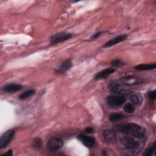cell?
I'll return each mask as SVG.
<instances>
[{"instance_id": "1", "label": "cell", "mask_w": 156, "mask_h": 156, "mask_svg": "<svg viewBox=\"0 0 156 156\" xmlns=\"http://www.w3.org/2000/svg\"><path fill=\"white\" fill-rule=\"evenodd\" d=\"M115 130L121 133L132 134L136 138H143L145 135L143 128L140 125L133 122L118 124L115 127Z\"/></svg>"}, {"instance_id": "2", "label": "cell", "mask_w": 156, "mask_h": 156, "mask_svg": "<svg viewBox=\"0 0 156 156\" xmlns=\"http://www.w3.org/2000/svg\"><path fill=\"white\" fill-rule=\"evenodd\" d=\"M108 88L111 92L119 95H126L130 93V88L126 85L117 81H113L110 83Z\"/></svg>"}, {"instance_id": "3", "label": "cell", "mask_w": 156, "mask_h": 156, "mask_svg": "<svg viewBox=\"0 0 156 156\" xmlns=\"http://www.w3.org/2000/svg\"><path fill=\"white\" fill-rule=\"evenodd\" d=\"M107 103L112 107H119L126 102V98L122 96L110 95L107 98Z\"/></svg>"}, {"instance_id": "4", "label": "cell", "mask_w": 156, "mask_h": 156, "mask_svg": "<svg viewBox=\"0 0 156 156\" xmlns=\"http://www.w3.org/2000/svg\"><path fill=\"white\" fill-rule=\"evenodd\" d=\"M73 37V34L67 32H59L52 35L50 38V42L51 44H56L66 41Z\"/></svg>"}, {"instance_id": "5", "label": "cell", "mask_w": 156, "mask_h": 156, "mask_svg": "<svg viewBox=\"0 0 156 156\" xmlns=\"http://www.w3.org/2000/svg\"><path fill=\"white\" fill-rule=\"evenodd\" d=\"M121 141L122 144L127 149L130 150L135 149L138 148L140 146V143H138V141H137L134 138L130 136H122L121 138Z\"/></svg>"}, {"instance_id": "6", "label": "cell", "mask_w": 156, "mask_h": 156, "mask_svg": "<svg viewBox=\"0 0 156 156\" xmlns=\"http://www.w3.org/2000/svg\"><path fill=\"white\" fill-rule=\"evenodd\" d=\"M14 135L15 130L13 129H10L4 132L0 138V148L2 149L5 147L12 140Z\"/></svg>"}, {"instance_id": "7", "label": "cell", "mask_w": 156, "mask_h": 156, "mask_svg": "<svg viewBox=\"0 0 156 156\" xmlns=\"http://www.w3.org/2000/svg\"><path fill=\"white\" fill-rule=\"evenodd\" d=\"M63 140L58 137L51 138L48 142V149L51 151H56L62 147Z\"/></svg>"}, {"instance_id": "8", "label": "cell", "mask_w": 156, "mask_h": 156, "mask_svg": "<svg viewBox=\"0 0 156 156\" xmlns=\"http://www.w3.org/2000/svg\"><path fill=\"white\" fill-rule=\"evenodd\" d=\"M77 138L84 146L88 148H92L94 146L95 140L93 136L81 133L78 135Z\"/></svg>"}, {"instance_id": "9", "label": "cell", "mask_w": 156, "mask_h": 156, "mask_svg": "<svg viewBox=\"0 0 156 156\" xmlns=\"http://www.w3.org/2000/svg\"><path fill=\"white\" fill-rule=\"evenodd\" d=\"M103 136L105 140L110 144H114L117 141L116 134L115 131L111 130H104L103 132Z\"/></svg>"}, {"instance_id": "10", "label": "cell", "mask_w": 156, "mask_h": 156, "mask_svg": "<svg viewBox=\"0 0 156 156\" xmlns=\"http://www.w3.org/2000/svg\"><path fill=\"white\" fill-rule=\"evenodd\" d=\"M127 37V35L126 34H122V35H119L111 40H110L109 41H108L107 42H106L103 47L104 48H108L110 46H112L113 45H115L122 41H124V40L126 39V38Z\"/></svg>"}, {"instance_id": "11", "label": "cell", "mask_w": 156, "mask_h": 156, "mask_svg": "<svg viewBox=\"0 0 156 156\" xmlns=\"http://www.w3.org/2000/svg\"><path fill=\"white\" fill-rule=\"evenodd\" d=\"M115 71V69L114 68H106L103 69L102 71L98 73L95 76L94 79L96 80H100V79H104L107 78L108 76H110L112 74H113Z\"/></svg>"}, {"instance_id": "12", "label": "cell", "mask_w": 156, "mask_h": 156, "mask_svg": "<svg viewBox=\"0 0 156 156\" xmlns=\"http://www.w3.org/2000/svg\"><path fill=\"white\" fill-rule=\"evenodd\" d=\"M23 88V86L19 83H12L5 85L3 88V90L7 93H13L21 90Z\"/></svg>"}, {"instance_id": "13", "label": "cell", "mask_w": 156, "mask_h": 156, "mask_svg": "<svg viewBox=\"0 0 156 156\" xmlns=\"http://www.w3.org/2000/svg\"><path fill=\"white\" fill-rule=\"evenodd\" d=\"M72 62L71 59H67L65 60L60 66L56 69L55 73L57 74H64L68 70H69L72 66Z\"/></svg>"}, {"instance_id": "14", "label": "cell", "mask_w": 156, "mask_h": 156, "mask_svg": "<svg viewBox=\"0 0 156 156\" xmlns=\"http://www.w3.org/2000/svg\"><path fill=\"white\" fill-rule=\"evenodd\" d=\"M156 64H141L135 66L134 67L135 70L137 71H148V70H152L155 69Z\"/></svg>"}, {"instance_id": "15", "label": "cell", "mask_w": 156, "mask_h": 156, "mask_svg": "<svg viewBox=\"0 0 156 156\" xmlns=\"http://www.w3.org/2000/svg\"><path fill=\"white\" fill-rule=\"evenodd\" d=\"M130 100L133 104L140 105L143 102V97L140 94H132L130 96Z\"/></svg>"}, {"instance_id": "16", "label": "cell", "mask_w": 156, "mask_h": 156, "mask_svg": "<svg viewBox=\"0 0 156 156\" xmlns=\"http://www.w3.org/2000/svg\"><path fill=\"white\" fill-rule=\"evenodd\" d=\"M35 91L34 89L28 90L23 92L22 94H21L19 96V99L21 100V101L25 100V99L29 98V97L32 96L35 93Z\"/></svg>"}, {"instance_id": "17", "label": "cell", "mask_w": 156, "mask_h": 156, "mask_svg": "<svg viewBox=\"0 0 156 156\" xmlns=\"http://www.w3.org/2000/svg\"><path fill=\"white\" fill-rule=\"evenodd\" d=\"M124 118V116H123L122 115H121V114H118V113H113V114L110 115L109 116V120L112 122L118 121L121 120Z\"/></svg>"}, {"instance_id": "18", "label": "cell", "mask_w": 156, "mask_h": 156, "mask_svg": "<svg viewBox=\"0 0 156 156\" xmlns=\"http://www.w3.org/2000/svg\"><path fill=\"white\" fill-rule=\"evenodd\" d=\"M155 143H154L153 144L144 152V153L143 154V155H146V156L155 155Z\"/></svg>"}, {"instance_id": "19", "label": "cell", "mask_w": 156, "mask_h": 156, "mask_svg": "<svg viewBox=\"0 0 156 156\" xmlns=\"http://www.w3.org/2000/svg\"><path fill=\"white\" fill-rule=\"evenodd\" d=\"M33 147L38 151L40 150L42 146V142H41V140L40 138H35L34 143H33Z\"/></svg>"}, {"instance_id": "20", "label": "cell", "mask_w": 156, "mask_h": 156, "mask_svg": "<svg viewBox=\"0 0 156 156\" xmlns=\"http://www.w3.org/2000/svg\"><path fill=\"white\" fill-rule=\"evenodd\" d=\"M124 110L127 113H132L135 111V107L132 104L127 103L124 106Z\"/></svg>"}, {"instance_id": "21", "label": "cell", "mask_w": 156, "mask_h": 156, "mask_svg": "<svg viewBox=\"0 0 156 156\" xmlns=\"http://www.w3.org/2000/svg\"><path fill=\"white\" fill-rule=\"evenodd\" d=\"M111 63H112V65L113 66L117 67V68L122 66H124V65H126V63H125L124 62H123L122 61H121V60H117V59L112 61Z\"/></svg>"}, {"instance_id": "22", "label": "cell", "mask_w": 156, "mask_h": 156, "mask_svg": "<svg viewBox=\"0 0 156 156\" xmlns=\"http://www.w3.org/2000/svg\"><path fill=\"white\" fill-rule=\"evenodd\" d=\"M147 96H148V98L150 99V101H154L155 99V97H156V91H155V90L148 91Z\"/></svg>"}, {"instance_id": "23", "label": "cell", "mask_w": 156, "mask_h": 156, "mask_svg": "<svg viewBox=\"0 0 156 156\" xmlns=\"http://www.w3.org/2000/svg\"><path fill=\"white\" fill-rule=\"evenodd\" d=\"M103 34V32L102 31H99V32H97L96 33H94V34H93L91 37V39H96V38H98L99 36H101L102 34Z\"/></svg>"}, {"instance_id": "24", "label": "cell", "mask_w": 156, "mask_h": 156, "mask_svg": "<svg viewBox=\"0 0 156 156\" xmlns=\"http://www.w3.org/2000/svg\"><path fill=\"white\" fill-rule=\"evenodd\" d=\"M93 131V129L91 127H87L85 129V132L87 133H90Z\"/></svg>"}, {"instance_id": "25", "label": "cell", "mask_w": 156, "mask_h": 156, "mask_svg": "<svg viewBox=\"0 0 156 156\" xmlns=\"http://www.w3.org/2000/svg\"><path fill=\"white\" fill-rule=\"evenodd\" d=\"M12 155H13V152H12V150L10 149V150H9L6 153L2 154V156H11Z\"/></svg>"}]
</instances>
